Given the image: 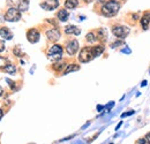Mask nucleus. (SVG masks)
<instances>
[{
  "mask_svg": "<svg viewBox=\"0 0 150 144\" xmlns=\"http://www.w3.org/2000/svg\"><path fill=\"white\" fill-rule=\"evenodd\" d=\"M120 2L118 0H106L100 7V14L105 18H113L120 11Z\"/></svg>",
  "mask_w": 150,
  "mask_h": 144,
  "instance_id": "obj_1",
  "label": "nucleus"
},
{
  "mask_svg": "<svg viewBox=\"0 0 150 144\" xmlns=\"http://www.w3.org/2000/svg\"><path fill=\"white\" fill-rule=\"evenodd\" d=\"M62 53H64V50H62V46L61 45H58L54 44L52 45L49 51H47V56L49 59L51 60H60L62 58Z\"/></svg>",
  "mask_w": 150,
  "mask_h": 144,
  "instance_id": "obj_2",
  "label": "nucleus"
},
{
  "mask_svg": "<svg viewBox=\"0 0 150 144\" xmlns=\"http://www.w3.org/2000/svg\"><path fill=\"white\" fill-rule=\"evenodd\" d=\"M131 29L127 25H114L112 28V34L118 39H125L129 35Z\"/></svg>",
  "mask_w": 150,
  "mask_h": 144,
  "instance_id": "obj_3",
  "label": "nucleus"
},
{
  "mask_svg": "<svg viewBox=\"0 0 150 144\" xmlns=\"http://www.w3.org/2000/svg\"><path fill=\"white\" fill-rule=\"evenodd\" d=\"M5 20L8 22H18L21 20V12L15 7H9L5 13Z\"/></svg>",
  "mask_w": 150,
  "mask_h": 144,
  "instance_id": "obj_4",
  "label": "nucleus"
},
{
  "mask_svg": "<svg viewBox=\"0 0 150 144\" xmlns=\"http://www.w3.org/2000/svg\"><path fill=\"white\" fill-rule=\"evenodd\" d=\"M94 59V54H93V50L91 47H83L81 51H80V54H79V60L81 62H89Z\"/></svg>",
  "mask_w": 150,
  "mask_h": 144,
  "instance_id": "obj_5",
  "label": "nucleus"
},
{
  "mask_svg": "<svg viewBox=\"0 0 150 144\" xmlns=\"http://www.w3.org/2000/svg\"><path fill=\"white\" fill-rule=\"evenodd\" d=\"M60 2L59 0H44L39 4V6L44 9V11H47V12H51V11H54L59 7Z\"/></svg>",
  "mask_w": 150,
  "mask_h": 144,
  "instance_id": "obj_6",
  "label": "nucleus"
},
{
  "mask_svg": "<svg viewBox=\"0 0 150 144\" xmlns=\"http://www.w3.org/2000/svg\"><path fill=\"white\" fill-rule=\"evenodd\" d=\"M39 38H40V34H39V31H38L37 29L33 28V29H29L27 31V39H28L29 43L35 44V43L39 42Z\"/></svg>",
  "mask_w": 150,
  "mask_h": 144,
  "instance_id": "obj_7",
  "label": "nucleus"
},
{
  "mask_svg": "<svg viewBox=\"0 0 150 144\" xmlns=\"http://www.w3.org/2000/svg\"><path fill=\"white\" fill-rule=\"evenodd\" d=\"M66 51H67L68 55H74V54H76V52L79 51V42L76 39L69 40L67 43V45H66Z\"/></svg>",
  "mask_w": 150,
  "mask_h": 144,
  "instance_id": "obj_8",
  "label": "nucleus"
},
{
  "mask_svg": "<svg viewBox=\"0 0 150 144\" xmlns=\"http://www.w3.org/2000/svg\"><path fill=\"white\" fill-rule=\"evenodd\" d=\"M46 37H47V39L51 40V42H57V40H59L60 37H61L60 30L57 29V28H52V29H50V30L46 31Z\"/></svg>",
  "mask_w": 150,
  "mask_h": 144,
  "instance_id": "obj_9",
  "label": "nucleus"
},
{
  "mask_svg": "<svg viewBox=\"0 0 150 144\" xmlns=\"http://www.w3.org/2000/svg\"><path fill=\"white\" fill-rule=\"evenodd\" d=\"M141 27L143 30H148L150 27V11H147L143 13V15L140 18Z\"/></svg>",
  "mask_w": 150,
  "mask_h": 144,
  "instance_id": "obj_10",
  "label": "nucleus"
},
{
  "mask_svg": "<svg viewBox=\"0 0 150 144\" xmlns=\"http://www.w3.org/2000/svg\"><path fill=\"white\" fill-rule=\"evenodd\" d=\"M65 32L66 35H75V36H79L81 34V29L77 28L76 25H73V24H68L65 27Z\"/></svg>",
  "mask_w": 150,
  "mask_h": 144,
  "instance_id": "obj_11",
  "label": "nucleus"
},
{
  "mask_svg": "<svg viewBox=\"0 0 150 144\" xmlns=\"http://www.w3.org/2000/svg\"><path fill=\"white\" fill-rule=\"evenodd\" d=\"M0 36L2 37V39H5V40H11L13 38V32L11 31L9 28L2 27V28H0Z\"/></svg>",
  "mask_w": 150,
  "mask_h": 144,
  "instance_id": "obj_12",
  "label": "nucleus"
},
{
  "mask_svg": "<svg viewBox=\"0 0 150 144\" xmlns=\"http://www.w3.org/2000/svg\"><path fill=\"white\" fill-rule=\"evenodd\" d=\"M57 18H58V20L60 22H66L68 20V18H69V13H68V11L66 8L65 9H60L57 13Z\"/></svg>",
  "mask_w": 150,
  "mask_h": 144,
  "instance_id": "obj_13",
  "label": "nucleus"
},
{
  "mask_svg": "<svg viewBox=\"0 0 150 144\" xmlns=\"http://www.w3.org/2000/svg\"><path fill=\"white\" fill-rule=\"evenodd\" d=\"M29 5H30L29 0H19V2H18V9H19L21 13L27 12L29 9Z\"/></svg>",
  "mask_w": 150,
  "mask_h": 144,
  "instance_id": "obj_14",
  "label": "nucleus"
},
{
  "mask_svg": "<svg viewBox=\"0 0 150 144\" xmlns=\"http://www.w3.org/2000/svg\"><path fill=\"white\" fill-rule=\"evenodd\" d=\"M91 50H93V54H94V58H97V56H99L100 54L104 52L105 47H104V45L99 44V45L93 46V47H91Z\"/></svg>",
  "mask_w": 150,
  "mask_h": 144,
  "instance_id": "obj_15",
  "label": "nucleus"
},
{
  "mask_svg": "<svg viewBox=\"0 0 150 144\" xmlns=\"http://www.w3.org/2000/svg\"><path fill=\"white\" fill-rule=\"evenodd\" d=\"M97 38L103 40V42H105L108 39V30L105 28H99L97 30Z\"/></svg>",
  "mask_w": 150,
  "mask_h": 144,
  "instance_id": "obj_16",
  "label": "nucleus"
},
{
  "mask_svg": "<svg viewBox=\"0 0 150 144\" xmlns=\"http://www.w3.org/2000/svg\"><path fill=\"white\" fill-rule=\"evenodd\" d=\"M79 6V0H66L65 8L66 9H75Z\"/></svg>",
  "mask_w": 150,
  "mask_h": 144,
  "instance_id": "obj_17",
  "label": "nucleus"
},
{
  "mask_svg": "<svg viewBox=\"0 0 150 144\" xmlns=\"http://www.w3.org/2000/svg\"><path fill=\"white\" fill-rule=\"evenodd\" d=\"M79 69H80V66L79 65H76V64H69V65L66 66V69L64 71V74H69V73L72 72H76Z\"/></svg>",
  "mask_w": 150,
  "mask_h": 144,
  "instance_id": "obj_18",
  "label": "nucleus"
},
{
  "mask_svg": "<svg viewBox=\"0 0 150 144\" xmlns=\"http://www.w3.org/2000/svg\"><path fill=\"white\" fill-rule=\"evenodd\" d=\"M4 71L7 73V74H11V75H14L15 73H16V67L13 65V64H8L5 68H4Z\"/></svg>",
  "mask_w": 150,
  "mask_h": 144,
  "instance_id": "obj_19",
  "label": "nucleus"
},
{
  "mask_svg": "<svg viewBox=\"0 0 150 144\" xmlns=\"http://www.w3.org/2000/svg\"><path fill=\"white\" fill-rule=\"evenodd\" d=\"M86 39H87V42H89V43H95V42H97L98 40V38H97V35H95V32H89V34H87V36H86Z\"/></svg>",
  "mask_w": 150,
  "mask_h": 144,
  "instance_id": "obj_20",
  "label": "nucleus"
},
{
  "mask_svg": "<svg viewBox=\"0 0 150 144\" xmlns=\"http://www.w3.org/2000/svg\"><path fill=\"white\" fill-rule=\"evenodd\" d=\"M66 66H67V65H66L65 62H61V61H60V62H56V64L53 65V69H54L56 72H61Z\"/></svg>",
  "mask_w": 150,
  "mask_h": 144,
  "instance_id": "obj_21",
  "label": "nucleus"
},
{
  "mask_svg": "<svg viewBox=\"0 0 150 144\" xmlns=\"http://www.w3.org/2000/svg\"><path fill=\"white\" fill-rule=\"evenodd\" d=\"M8 65V60L4 56H0V69H4Z\"/></svg>",
  "mask_w": 150,
  "mask_h": 144,
  "instance_id": "obj_22",
  "label": "nucleus"
},
{
  "mask_svg": "<svg viewBox=\"0 0 150 144\" xmlns=\"http://www.w3.org/2000/svg\"><path fill=\"white\" fill-rule=\"evenodd\" d=\"M119 45H125V43L122 42V40H117V42H114V43H112L111 44V47H117V46H119Z\"/></svg>",
  "mask_w": 150,
  "mask_h": 144,
  "instance_id": "obj_23",
  "label": "nucleus"
},
{
  "mask_svg": "<svg viewBox=\"0 0 150 144\" xmlns=\"http://www.w3.org/2000/svg\"><path fill=\"white\" fill-rule=\"evenodd\" d=\"M14 53L16 54L18 56H23V53H22V51L20 50L19 47H16V49H14Z\"/></svg>",
  "mask_w": 150,
  "mask_h": 144,
  "instance_id": "obj_24",
  "label": "nucleus"
},
{
  "mask_svg": "<svg viewBox=\"0 0 150 144\" xmlns=\"http://www.w3.org/2000/svg\"><path fill=\"white\" fill-rule=\"evenodd\" d=\"M132 114H134V111H131V112H125V113H122L121 114V118H125V116H129V115H132Z\"/></svg>",
  "mask_w": 150,
  "mask_h": 144,
  "instance_id": "obj_25",
  "label": "nucleus"
},
{
  "mask_svg": "<svg viewBox=\"0 0 150 144\" xmlns=\"http://www.w3.org/2000/svg\"><path fill=\"white\" fill-rule=\"evenodd\" d=\"M137 143L139 144H149L148 143V141H147V138H141V140L137 141Z\"/></svg>",
  "mask_w": 150,
  "mask_h": 144,
  "instance_id": "obj_26",
  "label": "nucleus"
},
{
  "mask_svg": "<svg viewBox=\"0 0 150 144\" xmlns=\"http://www.w3.org/2000/svg\"><path fill=\"white\" fill-rule=\"evenodd\" d=\"M5 50V43L4 40H0V52H2Z\"/></svg>",
  "mask_w": 150,
  "mask_h": 144,
  "instance_id": "obj_27",
  "label": "nucleus"
},
{
  "mask_svg": "<svg viewBox=\"0 0 150 144\" xmlns=\"http://www.w3.org/2000/svg\"><path fill=\"white\" fill-rule=\"evenodd\" d=\"M146 138H147V141H148V143L150 144V133L147 134V136H146Z\"/></svg>",
  "mask_w": 150,
  "mask_h": 144,
  "instance_id": "obj_28",
  "label": "nucleus"
},
{
  "mask_svg": "<svg viewBox=\"0 0 150 144\" xmlns=\"http://www.w3.org/2000/svg\"><path fill=\"white\" fill-rule=\"evenodd\" d=\"M2 115H4V112H2V109H0V120H1V118H2Z\"/></svg>",
  "mask_w": 150,
  "mask_h": 144,
  "instance_id": "obj_29",
  "label": "nucleus"
},
{
  "mask_svg": "<svg viewBox=\"0 0 150 144\" xmlns=\"http://www.w3.org/2000/svg\"><path fill=\"white\" fill-rule=\"evenodd\" d=\"M84 2L86 4H90V2H93V0H84Z\"/></svg>",
  "mask_w": 150,
  "mask_h": 144,
  "instance_id": "obj_30",
  "label": "nucleus"
},
{
  "mask_svg": "<svg viewBox=\"0 0 150 144\" xmlns=\"http://www.w3.org/2000/svg\"><path fill=\"white\" fill-rule=\"evenodd\" d=\"M144 85H147V81H143L142 82V87H144Z\"/></svg>",
  "mask_w": 150,
  "mask_h": 144,
  "instance_id": "obj_31",
  "label": "nucleus"
},
{
  "mask_svg": "<svg viewBox=\"0 0 150 144\" xmlns=\"http://www.w3.org/2000/svg\"><path fill=\"white\" fill-rule=\"evenodd\" d=\"M2 92H4V90H2V88H1V87H0V96H1V95H2Z\"/></svg>",
  "mask_w": 150,
  "mask_h": 144,
  "instance_id": "obj_32",
  "label": "nucleus"
},
{
  "mask_svg": "<svg viewBox=\"0 0 150 144\" xmlns=\"http://www.w3.org/2000/svg\"><path fill=\"white\" fill-rule=\"evenodd\" d=\"M121 1H126V0H121Z\"/></svg>",
  "mask_w": 150,
  "mask_h": 144,
  "instance_id": "obj_33",
  "label": "nucleus"
}]
</instances>
